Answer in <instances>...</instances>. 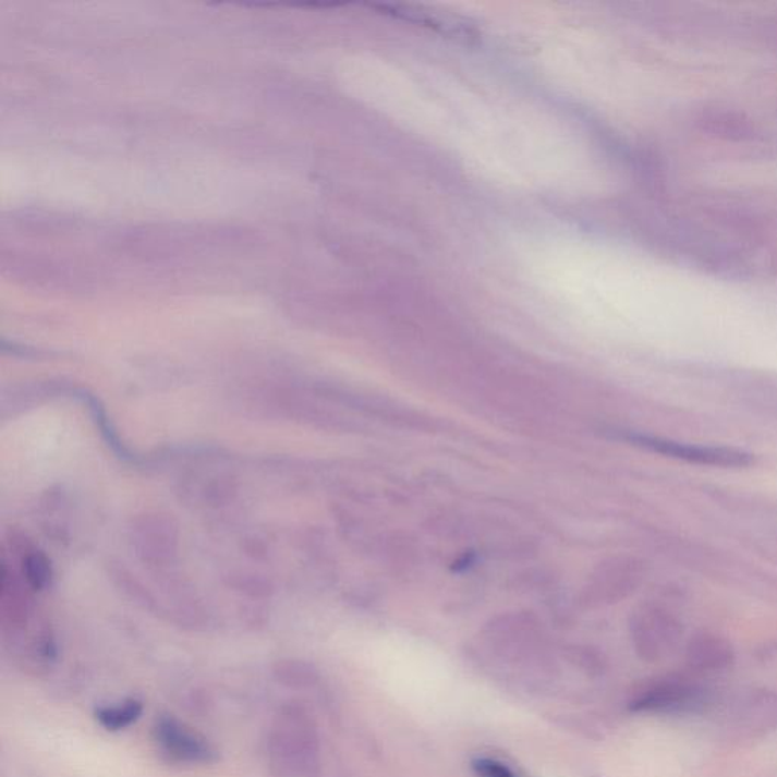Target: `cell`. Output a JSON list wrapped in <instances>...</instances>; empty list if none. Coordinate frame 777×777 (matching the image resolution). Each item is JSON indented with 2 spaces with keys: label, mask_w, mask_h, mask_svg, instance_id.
Instances as JSON below:
<instances>
[{
  "label": "cell",
  "mask_w": 777,
  "mask_h": 777,
  "mask_svg": "<svg viewBox=\"0 0 777 777\" xmlns=\"http://www.w3.org/2000/svg\"><path fill=\"white\" fill-rule=\"evenodd\" d=\"M733 725L741 736L761 737L777 730V693L753 690L733 707Z\"/></svg>",
  "instance_id": "cell-5"
},
{
  "label": "cell",
  "mask_w": 777,
  "mask_h": 777,
  "mask_svg": "<svg viewBox=\"0 0 777 777\" xmlns=\"http://www.w3.org/2000/svg\"><path fill=\"white\" fill-rule=\"evenodd\" d=\"M628 440L643 450L691 465L725 468V470H742L755 465V456L740 448L699 446V444L680 442V440L648 435H629Z\"/></svg>",
  "instance_id": "cell-3"
},
{
  "label": "cell",
  "mask_w": 777,
  "mask_h": 777,
  "mask_svg": "<svg viewBox=\"0 0 777 777\" xmlns=\"http://www.w3.org/2000/svg\"><path fill=\"white\" fill-rule=\"evenodd\" d=\"M736 648L720 633H695L685 645L687 668L699 678L723 675L736 665Z\"/></svg>",
  "instance_id": "cell-4"
},
{
  "label": "cell",
  "mask_w": 777,
  "mask_h": 777,
  "mask_svg": "<svg viewBox=\"0 0 777 777\" xmlns=\"http://www.w3.org/2000/svg\"><path fill=\"white\" fill-rule=\"evenodd\" d=\"M143 714V703L138 700L130 699L126 702L114 706H104L96 711V720L107 730L116 732L137 721Z\"/></svg>",
  "instance_id": "cell-7"
},
{
  "label": "cell",
  "mask_w": 777,
  "mask_h": 777,
  "mask_svg": "<svg viewBox=\"0 0 777 777\" xmlns=\"http://www.w3.org/2000/svg\"><path fill=\"white\" fill-rule=\"evenodd\" d=\"M630 630L638 656L651 664L663 663L676 653L685 632L678 615L660 605L636 610Z\"/></svg>",
  "instance_id": "cell-2"
},
{
  "label": "cell",
  "mask_w": 777,
  "mask_h": 777,
  "mask_svg": "<svg viewBox=\"0 0 777 777\" xmlns=\"http://www.w3.org/2000/svg\"><path fill=\"white\" fill-rule=\"evenodd\" d=\"M700 679L683 672L651 680L633 695L630 709L675 717L705 714L715 705V693Z\"/></svg>",
  "instance_id": "cell-1"
},
{
  "label": "cell",
  "mask_w": 777,
  "mask_h": 777,
  "mask_svg": "<svg viewBox=\"0 0 777 777\" xmlns=\"http://www.w3.org/2000/svg\"><path fill=\"white\" fill-rule=\"evenodd\" d=\"M156 737L158 744L168 755L183 763L210 764L218 757L204 738L196 736L191 729H185L175 718H160L157 721Z\"/></svg>",
  "instance_id": "cell-6"
},
{
  "label": "cell",
  "mask_w": 777,
  "mask_h": 777,
  "mask_svg": "<svg viewBox=\"0 0 777 777\" xmlns=\"http://www.w3.org/2000/svg\"><path fill=\"white\" fill-rule=\"evenodd\" d=\"M475 772L482 777H518L505 764L494 760H478L474 763Z\"/></svg>",
  "instance_id": "cell-8"
}]
</instances>
